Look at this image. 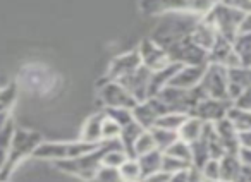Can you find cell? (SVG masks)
I'll list each match as a JSON object with an SVG mask.
<instances>
[{
    "instance_id": "7",
    "label": "cell",
    "mask_w": 251,
    "mask_h": 182,
    "mask_svg": "<svg viewBox=\"0 0 251 182\" xmlns=\"http://www.w3.org/2000/svg\"><path fill=\"white\" fill-rule=\"evenodd\" d=\"M98 96L101 100L103 109H131L138 105V102L133 98L129 91L126 90L117 81H105L100 83Z\"/></svg>"
},
{
    "instance_id": "2",
    "label": "cell",
    "mask_w": 251,
    "mask_h": 182,
    "mask_svg": "<svg viewBox=\"0 0 251 182\" xmlns=\"http://www.w3.org/2000/svg\"><path fill=\"white\" fill-rule=\"evenodd\" d=\"M121 146V141L114 139V141H103L100 148L90 151V153H84L77 158H73V160H64V161H55V167L59 170L66 172L69 175H74V177H79L83 181L90 182L91 179L97 175V172L100 170L101 167V158H103L105 151L110 150V148Z\"/></svg>"
},
{
    "instance_id": "42",
    "label": "cell",
    "mask_w": 251,
    "mask_h": 182,
    "mask_svg": "<svg viewBox=\"0 0 251 182\" xmlns=\"http://www.w3.org/2000/svg\"><path fill=\"white\" fill-rule=\"evenodd\" d=\"M188 182H206V181H205V177H203L201 170H198V168H195V167H189Z\"/></svg>"
},
{
    "instance_id": "10",
    "label": "cell",
    "mask_w": 251,
    "mask_h": 182,
    "mask_svg": "<svg viewBox=\"0 0 251 182\" xmlns=\"http://www.w3.org/2000/svg\"><path fill=\"white\" fill-rule=\"evenodd\" d=\"M136 50H138V53H140L141 66H145L147 69H150L151 72L160 70V69H164V67H167L172 64L171 59H169V55L165 53V50L162 48L160 45H157L151 38L143 40Z\"/></svg>"
},
{
    "instance_id": "20",
    "label": "cell",
    "mask_w": 251,
    "mask_h": 182,
    "mask_svg": "<svg viewBox=\"0 0 251 182\" xmlns=\"http://www.w3.org/2000/svg\"><path fill=\"white\" fill-rule=\"evenodd\" d=\"M220 165V181H227V182H236L239 179L241 172H243V165H241L237 155L232 153H226L222 158L219 160Z\"/></svg>"
},
{
    "instance_id": "8",
    "label": "cell",
    "mask_w": 251,
    "mask_h": 182,
    "mask_svg": "<svg viewBox=\"0 0 251 182\" xmlns=\"http://www.w3.org/2000/svg\"><path fill=\"white\" fill-rule=\"evenodd\" d=\"M169 112L167 105L162 102L158 96H150V98L140 102L136 107L133 109V117L138 124H140L143 129L150 131L151 127H155L157 120L162 115Z\"/></svg>"
},
{
    "instance_id": "3",
    "label": "cell",
    "mask_w": 251,
    "mask_h": 182,
    "mask_svg": "<svg viewBox=\"0 0 251 182\" xmlns=\"http://www.w3.org/2000/svg\"><path fill=\"white\" fill-rule=\"evenodd\" d=\"M40 143H42V136H40L38 133L16 129L14 134H12L11 148H9L5 163H4V167L0 168V182H7L12 170H14L26 157H33V153H35V150L40 146Z\"/></svg>"
},
{
    "instance_id": "32",
    "label": "cell",
    "mask_w": 251,
    "mask_h": 182,
    "mask_svg": "<svg viewBox=\"0 0 251 182\" xmlns=\"http://www.w3.org/2000/svg\"><path fill=\"white\" fill-rule=\"evenodd\" d=\"M153 150H157L153 136H151L150 131H145V133L138 137L136 144H134V158L141 157V155H145V153H150V151H153Z\"/></svg>"
},
{
    "instance_id": "11",
    "label": "cell",
    "mask_w": 251,
    "mask_h": 182,
    "mask_svg": "<svg viewBox=\"0 0 251 182\" xmlns=\"http://www.w3.org/2000/svg\"><path fill=\"white\" fill-rule=\"evenodd\" d=\"M150 77L151 70L147 69L145 66H140L138 69H134L133 72H129L127 76L121 77L117 83H121L126 90L129 91L133 98L138 103L148 98V88H150Z\"/></svg>"
},
{
    "instance_id": "14",
    "label": "cell",
    "mask_w": 251,
    "mask_h": 182,
    "mask_svg": "<svg viewBox=\"0 0 251 182\" xmlns=\"http://www.w3.org/2000/svg\"><path fill=\"white\" fill-rule=\"evenodd\" d=\"M208 66V64H206ZM206 66H181L177 72L172 76L169 86L181 88V90H193L200 84L203 74L206 70Z\"/></svg>"
},
{
    "instance_id": "43",
    "label": "cell",
    "mask_w": 251,
    "mask_h": 182,
    "mask_svg": "<svg viewBox=\"0 0 251 182\" xmlns=\"http://www.w3.org/2000/svg\"><path fill=\"white\" fill-rule=\"evenodd\" d=\"M188 170L189 168L177 172V174H172L171 179H169V182H188Z\"/></svg>"
},
{
    "instance_id": "39",
    "label": "cell",
    "mask_w": 251,
    "mask_h": 182,
    "mask_svg": "<svg viewBox=\"0 0 251 182\" xmlns=\"http://www.w3.org/2000/svg\"><path fill=\"white\" fill-rule=\"evenodd\" d=\"M232 105L236 109H243V110H251V86H248L246 90L237 96L232 102Z\"/></svg>"
},
{
    "instance_id": "22",
    "label": "cell",
    "mask_w": 251,
    "mask_h": 182,
    "mask_svg": "<svg viewBox=\"0 0 251 182\" xmlns=\"http://www.w3.org/2000/svg\"><path fill=\"white\" fill-rule=\"evenodd\" d=\"M241 67L251 69V33H239L232 42Z\"/></svg>"
},
{
    "instance_id": "36",
    "label": "cell",
    "mask_w": 251,
    "mask_h": 182,
    "mask_svg": "<svg viewBox=\"0 0 251 182\" xmlns=\"http://www.w3.org/2000/svg\"><path fill=\"white\" fill-rule=\"evenodd\" d=\"M90 182H124V181H122L121 174H119V168H110L101 165L100 170L97 172V175Z\"/></svg>"
},
{
    "instance_id": "45",
    "label": "cell",
    "mask_w": 251,
    "mask_h": 182,
    "mask_svg": "<svg viewBox=\"0 0 251 182\" xmlns=\"http://www.w3.org/2000/svg\"><path fill=\"white\" fill-rule=\"evenodd\" d=\"M239 33H251V12L244 14V19H243V23H241Z\"/></svg>"
},
{
    "instance_id": "28",
    "label": "cell",
    "mask_w": 251,
    "mask_h": 182,
    "mask_svg": "<svg viewBox=\"0 0 251 182\" xmlns=\"http://www.w3.org/2000/svg\"><path fill=\"white\" fill-rule=\"evenodd\" d=\"M188 119V114H181V112H167L165 115H162L157 120L155 127H162V129H169L177 133L179 127L184 124V120Z\"/></svg>"
},
{
    "instance_id": "33",
    "label": "cell",
    "mask_w": 251,
    "mask_h": 182,
    "mask_svg": "<svg viewBox=\"0 0 251 182\" xmlns=\"http://www.w3.org/2000/svg\"><path fill=\"white\" fill-rule=\"evenodd\" d=\"M121 131H122V127L119 126L115 120H112L110 117H107V114H105V119H103V122H101V141L119 139Z\"/></svg>"
},
{
    "instance_id": "34",
    "label": "cell",
    "mask_w": 251,
    "mask_h": 182,
    "mask_svg": "<svg viewBox=\"0 0 251 182\" xmlns=\"http://www.w3.org/2000/svg\"><path fill=\"white\" fill-rule=\"evenodd\" d=\"M103 110H105V114H107V117L115 120L121 127L127 126V124H131L134 120L133 110L131 109H103Z\"/></svg>"
},
{
    "instance_id": "38",
    "label": "cell",
    "mask_w": 251,
    "mask_h": 182,
    "mask_svg": "<svg viewBox=\"0 0 251 182\" xmlns=\"http://www.w3.org/2000/svg\"><path fill=\"white\" fill-rule=\"evenodd\" d=\"M220 4H224L229 9H234L241 14L251 12V0H220Z\"/></svg>"
},
{
    "instance_id": "31",
    "label": "cell",
    "mask_w": 251,
    "mask_h": 182,
    "mask_svg": "<svg viewBox=\"0 0 251 182\" xmlns=\"http://www.w3.org/2000/svg\"><path fill=\"white\" fill-rule=\"evenodd\" d=\"M126 160H127V155L122 151V146H115L105 151L103 158H101V165L110 168H119Z\"/></svg>"
},
{
    "instance_id": "40",
    "label": "cell",
    "mask_w": 251,
    "mask_h": 182,
    "mask_svg": "<svg viewBox=\"0 0 251 182\" xmlns=\"http://www.w3.org/2000/svg\"><path fill=\"white\" fill-rule=\"evenodd\" d=\"M169 179H171L169 174H165L164 170H157V172H153V174L145 175V177L141 179V182H169Z\"/></svg>"
},
{
    "instance_id": "41",
    "label": "cell",
    "mask_w": 251,
    "mask_h": 182,
    "mask_svg": "<svg viewBox=\"0 0 251 182\" xmlns=\"http://www.w3.org/2000/svg\"><path fill=\"white\" fill-rule=\"evenodd\" d=\"M237 158H239L241 165H243L244 168H251V150L250 148H244V146H239V150H237Z\"/></svg>"
},
{
    "instance_id": "23",
    "label": "cell",
    "mask_w": 251,
    "mask_h": 182,
    "mask_svg": "<svg viewBox=\"0 0 251 182\" xmlns=\"http://www.w3.org/2000/svg\"><path fill=\"white\" fill-rule=\"evenodd\" d=\"M162 157H164V153L158 151V150H153V151H150V153H145V155H141V157H136L143 177L148 174H153V172L160 170Z\"/></svg>"
},
{
    "instance_id": "25",
    "label": "cell",
    "mask_w": 251,
    "mask_h": 182,
    "mask_svg": "<svg viewBox=\"0 0 251 182\" xmlns=\"http://www.w3.org/2000/svg\"><path fill=\"white\" fill-rule=\"evenodd\" d=\"M151 136H153L155 141V146H157L158 151H167L169 146H172L174 141L179 139V134L174 133V131H169V129H162V127H151L150 129Z\"/></svg>"
},
{
    "instance_id": "37",
    "label": "cell",
    "mask_w": 251,
    "mask_h": 182,
    "mask_svg": "<svg viewBox=\"0 0 251 182\" xmlns=\"http://www.w3.org/2000/svg\"><path fill=\"white\" fill-rule=\"evenodd\" d=\"M200 170H201V174H203V177H205L206 182H213V181H219V179H220L219 160H213V158H210V160L206 161V163L203 165Z\"/></svg>"
},
{
    "instance_id": "17",
    "label": "cell",
    "mask_w": 251,
    "mask_h": 182,
    "mask_svg": "<svg viewBox=\"0 0 251 182\" xmlns=\"http://www.w3.org/2000/svg\"><path fill=\"white\" fill-rule=\"evenodd\" d=\"M105 119V110L101 109L100 112H95L90 115L81 129V141L84 143H101V122Z\"/></svg>"
},
{
    "instance_id": "26",
    "label": "cell",
    "mask_w": 251,
    "mask_h": 182,
    "mask_svg": "<svg viewBox=\"0 0 251 182\" xmlns=\"http://www.w3.org/2000/svg\"><path fill=\"white\" fill-rule=\"evenodd\" d=\"M208 160H210V151L206 141L203 137H200L198 141L191 143V167L200 170Z\"/></svg>"
},
{
    "instance_id": "21",
    "label": "cell",
    "mask_w": 251,
    "mask_h": 182,
    "mask_svg": "<svg viewBox=\"0 0 251 182\" xmlns=\"http://www.w3.org/2000/svg\"><path fill=\"white\" fill-rule=\"evenodd\" d=\"M203 129H205V122H203V120L196 119V117H193V115H188V119L184 120V124H182L177 131L179 139L191 144L201 137Z\"/></svg>"
},
{
    "instance_id": "44",
    "label": "cell",
    "mask_w": 251,
    "mask_h": 182,
    "mask_svg": "<svg viewBox=\"0 0 251 182\" xmlns=\"http://www.w3.org/2000/svg\"><path fill=\"white\" fill-rule=\"evenodd\" d=\"M239 146L250 148V150H251V131L239 133Z\"/></svg>"
},
{
    "instance_id": "12",
    "label": "cell",
    "mask_w": 251,
    "mask_h": 182,
    "mask_svg": "<svg viewBox=\"0 0 251 182\" xmlns=\"http://www.w3.org/2000/svg\"><path fill=\"white\" fill-rule=\"evenodd\" d=\"M140 66H141V60H140L138 50H131V52H127V53L117 55L108 64V69H107V72H105L101 83H105V81H119L121 77L127 76V74L133 72V70L138 69Z\"/></svg>"
},
{
    "instance_id": "5",
    "label": "cell",
    "mask_w": 251,
    "mask_h": 182,
    "mask_svg": "<svg viewBox=\"0 0 251 182\" xmlns=\"http://www.w3.org/2000/svg\"><path fill=\"white\" fill-rule=\"evenodd\" d=\"M205 21L208 24H212L215 28V31L219 33V36H224V38L234 42L237 35H239L241 29V23L244 19V14L234 11V9L226 7L224 4H217L212 11L206 16H203Z\"/></svg>"
},
{
    "instance_id": "47",
    "label": "cell",
    "mask_w": 251,
    "mask_h": 182,
    "mask_svg": "<svg viewBox=\"0 0 251 182\" xmlns=\"http://www.w3.org/2000/svg\"><path fill=\"white\" fill-rule=\"evenodd\" d=\"M213 182H227V181H220V179H219V181H213Z\"/></svg>"
},
{
    "instance_id": "6",
    "label": "cell",
    "mask_w": 251,
    "mask_h": 182,
    "mask_svg": "<svg viewBox=\"0 0 251 182\" xmlns=\"http://www.w3.org/2000/svg\"><path fill=\"white\" fill-rule=\"evenodd\" d=\"M198 86L206 98L229 100V69L217 64H208Z\"/></svg>"
},
{
    "instance_id": "29",
    "label": "cell",
    "mask_w": 251,
    "mask_h": 182,
    "mask_svg": "<svg viewBox=\"0 0 251 182\" xmlns=\"http://www.w3.org/2000/svg\"><path fill=\"white\" fill-rule=\"evenodd\" d=\"M14 124L12 120H9L2 129H0V168L4 167L5 158H7L9 148H11V141H12V134H14Z\"/></svg>"
},
{
    "instance_id": "30",
    "label": "cell",
    "mask_w": 251,
    "mask_h": 182,
    "mask_svg": "<svg viewBox=\"0 0 251 182\" xmlns=\"http://www.w3.org/2000/svg\"><path fill=\"white\" fill-rule=\"evenodd\" d=\"M165 155H169V157H174L177 158V160H182L186 161V163L191 165V144L186 143V141L182 139H177L172 143V146H169L167 151H164Z\"/></svg>"
},
{
    "instance_id": "1",
    "label": "cell",
    "mask_w": 251,
    "mask_h": 182,
    "mask_svg": "<svg viewBox=\"0 0 251 182\" xmlns=\"http://www.w3.org/2000/svg\"><path fill=\"white\" fill-rule=\"evenodd\" d=\"M220 0H140V11L147 16L195 14L206 16Z\"/></svg>"
},
{
    "instance_id": "46",
    "label": "cell",
    "mask_w": 251,
    "mask_h": 182,
    "mask_svg": "<svg viewBox=\"0 0 251 182\" xmlns=\"http://www.w3.org/2000/svg\"><path fill=\"white\" fill-rule=\"evenodd\" d=\"M236 182H251V168L243 167V172H241L239 179H237Z\"/></svg>"
},
{
    "instance_id": "19",
    "label": "cell",
    "mask_w": 251,
    "mask_h": 182,
    "mask_svg": "<svg viewBox=\"0 0 251 182\" xmlns=\"http://www.w3.org/2000/svg\"><path fill=\"white\" fill-rule=\"evenodd\" d=\"M145 131L147 129H143L136 120H133L131 124H127V126L122 127L119 141H121L122 151L127 155V158H134V144H136L138 137H140Z\"/></svg>"
},
{
    "instance_id": "48",
    "label": "cell",
    "mask_w": 251,
    "mask_h": 182,
    "mask_svg": "<svg viewBox=\"0 0 251 182\" xmlns=\"http://www.w3.org/2000/svg\"><path fill=\"white\" fill-rule=\"evenodd\" d=\"M138 182H141V181H138Z\"/></svg>"
},
{
    "instance_id": "16",
    "label": "cell",
    "mask_w": 251,
    "mask_h": 182,
    "mask_svg": "<svg viewBox=\"0 0 251 182\" xmlns=\"http://www.w3.org/2000/svg\"><path fill=\"white\" fill-rule=\"evenodd\" d=\"M217 36H219V33L215 31V28H213L212 24H208V23L205 21V18H200V21L196 23L191 35H189V38H191V42L195 43V45H198L200 48H203L205 52H210V48H212L213 43H215Z\"/></svg>"
},
{
    "instance_id": "4",
    "label": "cell",
    "mask_w": 251,
    "mask_h": 182,
    "mask_svg": "<svg viewBox=\"0 0 251 182\" xmlns=\"http://www.w3.org/2000/svg\"><path fill=\"white\" fill-rule=\"evenodd\" d=\"M103 143V141H101ZM101 143H84V141H62V143H40V146L35 150L33 157L38 160H50V161H64L73 160L84 153L97 150L101 146Z\"/></svg>"
},
{
    "instance_id": "24",
    "label": "cell",
    "mask_w": 251,
    "mask_h": 182,
    "mask_svg": "<svg viewBox=\"0 0 251 182\" xmlns=\"http://www.w3.org/2000/svg\"><path fill=\"white\" fill-rule=\"evenodd\" d=\"M227 119L232 122V126L237 129V133H246L251 131V110H243L230 107V110L227 112Z\"/></svg>"
},
{
    "instance_id": "35",
    "label": "cell",
    "mask_w": 251,
    "mask_h": 182,
    "mask_svg": "<svg viewBox=\"0 0 251 182\" xmlns=\"http://www.w3.org/2000/svg\"><path fill=\"white\" fill-rule=\"evenodd\" d=\"M191 165L186 163V161L182 160H177V158L174 157H169V155L164 153V157H162V167L160 170H164L165 174L172 175V174H177V172L181 170H186V168H189Z\"/></svg>"
},
{
    "instance_id": "15",
    "label": "cell",
    "mask_w": 251,
    "mask_h": 182,
    "mask_svg": "<svg viewBox=\"0 0 251 182\" xmlns=\"http://www.w3.org/2000/svg\"><path fill=\"white\" fill-rule=\"evenodd\" d=\"M213 129H215V134L220 139V143H222L226 153L236 155L237 150H239V133L232 126V122L227 117H224V119L217 120L213 124Z\"/></svg>"
},
{
    "instance_id": "13",
    "label": "cell",
    "mask_w": 251,
    "mask_h": 182,
    "mask_svg": "<svg viewBox=\"0 0 251 182\" xmlns=\"http://www.w3.org/2000/svg\"><path fill=\"white\" fill-rule=\"evenodd\" d=\"M208 64H217V66H222L226 69L241 67L239 59L234 52L232 42L224 38V36H217L215 43L208 52Z\"/></svg>"
},
{
    "instance_id": "9",
    "label": "cell",
    "mask_w": 251,
    "mask_h": 182,
    "mask_svg": "<svg viewBox=\"0 0 251 182\" xmlns=\"http://www.w3.org/2000/svg\"><path fill=\"white\" fill-rule=\"evenodd\" d=\"M232 107L230 100H215V98H203L193 107L189 115L203 120L205 124H215L217 120L227 117V112Z\"/></svg>"
},
{
    "instance_id": "18",
    "label": "cell",
    "mask_w": 251,
    "mask_h": 182,
    "mask_svg": "<svg viewBox=\"0 0 251 182\" xmlns=\"http://www.w3.org/2000/svg\"><path fill=\"white\" fill-rule=\"evenodd\" d=\"M179 67H181V64H174V62H172L171 66H167V67H164V69L151 72L150 88H148V98H150V96H157L165 86H169L172 76L177 72Z\"/></svg>"
},
{
    "instance_id": "27",
    "label": "cell",
    "mask_w": 251,
    "mask_h": 182,
    "mask_svg": "<svg viewBox=\"0 0 251 182\" xmlns=\"http://www.w3.org/2000/svg\"><path fill=\"white\" fill-rule=\"evenodd\" d=\"M119 174H121L124 182H138L143 179V174H141L140 163H138L136 158H127V160L119 167Z\"/></svg>"
}]
</instances>
